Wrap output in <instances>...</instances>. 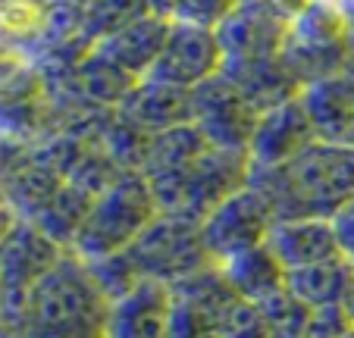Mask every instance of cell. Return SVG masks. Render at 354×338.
<instances>
[{
    "mask_svg": "<svg viewBox=\"0 0 354 338\" xmlns=\"http://www.w3.org/2000/svg\"><path fill=\"white\" fill-rule=\"evenodd\" d=\"M251 185L273 204L276 219H333L354 200V144H326L276 169H254Z\"/></svg>",
    "mask_w": 354,
    "mask_h": 338,
    "instance_id": "1",
    "label": "cell"
},
{
    "mask_svg": "<svg viewBox=\"0 0 354 338\" xmlns=\"http://www.w3.org/2000/svg\"><path fill=\"white\" fill-rule=\"evenodd\" d=\"M251 157L239 151L210 147L201 160L179 173H154L145 176L154 204L167 216H182L192 223H204L223 200L251 185Z\"/></svg>",
    "mask_w": 354,
    "mask_h": 338,
    "instance_id": "2",
    "label": "cell"
},
{
    "mask_svg": "<svg viewBox=\"0 0 354 338\" xmlns=\"http://www.w3.org/2000/svg\"><path fill=\"white\" fill-rule=\"evenodd\" d=\"M157 204L145 173H126L113 188L100 194L91 207L85 229L75 238L73 254L82 260H97L129 251L141 232L157 219Z\"/></svg>",
    "mask_w": 354,
    "mask_h": 338,
    "instance_id": "3",
    "label": "cell"
},
{
    "mask_svg": "<svg viewBox=\"0 0 354 338\" xmlns=\"http://www.w3.org/2000/svg\"><path fill=\"white\" fill-rule=\"evenodd\" d=\"M279 60L304 88L348 69L354 60V47L333 0H310L295 16Z\"/></svg>",
    "mask_w": 354,
    "mask_h": 338,
    "instance_id": "4",
    "label": "cell"
},
{
    "mask_svg": "<svg viewBox=\"0 0 354 338\" xmlns=\"http://www.w3.org/2000/svg\"><path fill=\"white\" fill-rule=\"evenodd\" d=\"M107 310H110V304L104 301V294L91 282L85 260L75 257L73 251H66L60 263L32 288L22 323L88 329V332H100L104 335Z\"/></svg>",
    "mask_w": 354,
    "mask_h": 338,
    "instance_id": "5",
    "label": "cell"
},
{
    "mask_svg": "<svg viewBox=\"0 0 354 338\" xmlns=\"http://www.w3.org/2000/svg\"><path fill=\"white\" fill-rule=\"evenodd\" d=\"M63 247L50 241L35 223L10 216L3 229V254H0V270H3V329H13L26 319L28 294L47 272L63 260Z\"/></svg>",
    "mask_w": 354,
    "mask_h": 338,
    "instance_id": "6",
    "label": "cell"
},
{
    "mask_svg": "<svg viewBox=\"0 0 354 338\" xmlns=\"http://www.w3.org/2000/svg\"><path fill=\"white\" fill-rule=\"evenodd\" d=\"M129 257L135 260L141 276L163 282V285H176L210 266L207 247L201 238V223L167 216V213H157L154 223L135 238Z\"/></svg>",
    "mask_w": 354,
    "mask_h": 338,
    "instance_id": "7",
    "label": "cell"
},
{
    "mask_svg": "<svg viewBox=\"0 0 354 338\" xmlns=\"http://www.w3.org/2000/svg\"><path fill=\"white\" fill-rule=\"evenodd\" d=\"M273 225H276L273 204L267 200V194L261 188L248 185L229 200H223L201 223V238H204L210 263L223 266L226 260L239 257V254L267 245Z\"/></svg>",
    "mask_w": 354,
    "mask_h": 338,
    "instance_id": "8",
    "label": "cell"
},
{
    "mask_svg": "<svg viewBox=\"0 0 354 338\" xmlns=\"http://www.w3.org/2000/svg\"><path fill=\"white\" fill-rule=\"evenodd\" d=\"M192 100L194 126L207 138L210 147L248 153L251 138L257 132V122H261V113L251 106V100L239 91L232 79L220 73L214 79L201 82L198 88H192Z\"/></svg>",
    "mask_w": 354,
    "mask_h": 338,
    "instance_id": "9",
    "label": "cell"
},
{
    "mask_svg": "<svg viewBox=\"0 0 354 338\" xmlns=\"http://www.w3.org/2000/svg\"><path fill=\"white\" fill-rule=\"evenodd\" d=\"M288 26H292V16L282 13L273 0H241L216 26L223 66L276 60L288 38Z\"/></svg>",
    "mask_w": 354,
    "mask_h": 338,
    "instance_id": "10",
    "label": "cell"
},
{
    "mask_svg": "<svg viewBox=\"0 0 354 338\" xmlns=\"http://www.w3.org/2000/svg\"><path fill=\"white\" fill-rule=\"evenodd\" d=\"M223 73V47L216 28L192 26V22H173L167 47L160 60L147 73V79L163 82L176 88H198L201 82Z\"/></svg>",
    "mask_w": 354,
    "mask_h": 338,
    "instance_id": "11",
    "label": "cell"
},
{
    "mask_svg": "<svg viewBox=\"0 0 354 338\" xmlns=\"http://www.w3.org/2000/svg\"><path fill=\"white\" fill-rule=\"evenodd\" d=\"M317 141H320L317 129L298 97L263 113L254 138H251V147H248V157L254 169H276V166H286L295 157H301Z\"/></svg>",
    "mask_w": 354,
    "mask_h": 338,
    "instance_id": "12",
    "label": "cell"
},
{
    "mask_svg": "<svg viewBox=\"0 0 354 338\" xmlns=\"http://www.w3.org/2000/svg\"><path fill=\"white\" fill-rule=\"evenodd\" d=\"M173 313V288L145 279L132 294L110 304L104 338H167Z\"/></svg>",
    "mask_w": 354,
    "mask_h": 338,
    "instance_id": "13",
    "label": "cell"
},
{
    "mask_svg": "<svg viewBox=\"0 0 354 338\" xmlns=\"http://www.w3.org/2000/svg\"><path fill=\"white\" fill-rule=\"evenodd\" d=\"M116 113L126 116L129 122H135L138 129H145L147 135H160L176 126L194 122V100H192L188 88L163 85V82H154V79H141L138 85H135V91L126 97V104Z\"/></svg>",
    "mask_w": 354,
    "mask_h": 338,
    "instance_id": "14",
    "label": "cell"
},
{
    "mask_svg": "<svg viewBox=\"0 0 354 338\" xmlns=\"http://www.w3.org/2000/svg\"><path fill=\"white\" fill-rule=\"evenodd\" d=\"M267 247L288 272L342 257L329 219H276Z\"/></svg>",
    "mask_w": 354,
    "mask_h": 338,
    "instance_id": "15",
    "label": "cell"
},
{
    "mask_svg": "<svg viewBox=\"0 0 354 338\" xmlns=\"http://www.w3.org/2000/svg\"><path fill=\"white\" fill-rule=\"evenodd\" d=\"M169 28H173L169 19L145 16V19L129 22L126 28L113 32L110 38L97 41L94 50H100L107 60H113L116 66H122L126 73H132L135 79H147V73L154 69V63L160 60L163 47H167Z\"/></svg>",
    "mask_w": 354,
    "mask_h": 338,
    "instance_id": "16",
    "label": "cell"
},
{
    "mask_svg": "<svg viewBox=\"0 0 354 338\" xmlns=\"http://www.w3.org/2000/svg\"><path fill=\"white\" fill-rule=\"evenodd\" d=\"M223 75L239 85V91L251 100L257 113H270L276 106L298 100L304 85L286 69V63L276 60H257V63H241V66H223Z\"/></svg>",
    "mask_w": 354,
    "mask_h": 338,
    "instance_id": "17",
    "label": "cell"
},
{
    "mask_svg": "<svg viewBox=\"0 0 354 338\" xmlns=\"http://www.w3.org/2000/svg\"><path fill=\"white\" fill-rule=\"evenodd\" d=\"M138 82L141 79H135L132 73H126L122 66H116L113 60H107L104 53L91 47L85 60L75 66L69 88L79 100L97 106V110H120Z\"/></svg>",
    "mask_w": 354,
    "mask_h": 338,
    "instance_id": "18",
    "label": "cell"
},
{
    "mask_svg": "<svg viewBox=\"0 0 354 338\" xmlns=\"http://www.w3.org/2000/svg\"><path fill=\"white\" fill-rule=\"evenodd\" d=\"M220 270L226 276V282L232 285V292L241 301H251V304H263L273 294L286 292V282H288V270L279 263V257L267 245L226 260Z\"/></svg>",
    "mask_w": 354,
    "mask_h": 338,
    "instance_id": "19",
    "label": "cell"
},
{
    "mask_svg": "<svg viewBox=\"0 0 354 338\" xmlns=\"http://www.w3.org/2000/svg\"><path fill=\"white\" fill-rule=\"evenodd\" d=\"M351 279H354V266L339 257V260H329V263L292 270L286 288L301 304H308L310 310H320V307H335L345 301Z\"/></svg>",
    "mask_w": 354,
    "mask_h": 338,
    "instance_id": "20",
    "label": "cell"
},
{
    "mask_svg": "<svg viewBox=\"0 0 354 338\" xmlns=\"http://www.w3.org/2000/svg\"><path fill=\"white\" fill-rule=\"evenodd\" d=\"M94 200L97 198H91L88 191H82L73 182H66V185L57 191V198L50 200L32 223L38 225L50 241H57L63 251H73L75 238H79V232L85 229L88 216H91Z\"/></svg>",
    "mask_w": 354,
    "mask_h": 338,
    "instance_id": "21",
    "label": "cell"
},
{
    "mask_svg": "<svg viewBox=\"0 0 354 338\" xmlns=\"http://www.w3.org/2000/svg\"><path fill=\"white\" fill-rule=\"evenodd\" d=\"M207 151H210L207 138L198 132L194 122H188V126H176V129H169V132L154 135V141H151V153H147L145 176L188 169L194 160H201Z\"/></svg>",
    "mask_w": 354,
    "mask_h": 338,
    "instance_id": "22",
    "label": "cell"
},
{
    "mask_svg": "<svg viewBox=\"0 0 354 338\" xmlns=\"http://www.w3.org/2000/svg\"><path fill=\"white\" fill-rule=\"evenodd\" d=\"M151 141H154V135H147L145 129L129 122L126 116L113 113L110 122L104 126V135H100L97 147H104V153L120 166L122 173H145Z\"/></svg>",
    "mask_w": 354,
    "mask_h": 338,
    "instance_id": "23",
    "label": "cell"
},
{
    "mask_svg": "<svg viewBox=\"0 0 354 338\" xmlns=\"http://www.w3.org/2000/svg\"><path fill=\"white\" fill-rule=\"evenodd\" d=\"M151 13V3L147 0H94L91 7L85 10V26H82V38L88 44H97V41L110 38L113 32L126 28L129 22H138Z\"/></svg>",
    "mask_w": 354,
    "mask_h": 338,
    "instance_id": "24",
    "label": "cell"
},
{
    "mask_svg": "<svg viewBox=\"0 0 354 338\" xmlns=\"http://www.w3.org/2000/svg\"><path fill=\"white\" fill-rule=\"evenodd\" d=\"M85 266H88L91 282L97 285V292L104 294L107 304L122 301L126 294H132L135 288L145 282V276L138 272V266L129 257V251L110 254V257H97V260H85Z\"/></svg>",
    "mask_w": 354,
    "mask_h": 338,
    "instance_id": "25",
    "label": "cell"
},
{
    "mask_svg": "<svg viewBox=\"0 0 354 338\" xmlns=\"http://www.w3.org/2000/svg\"><path fill=\"white\" fill-rule=\"evenodd\" d=\"M257 307H261L263 319H267L270 338H308V326H310L314 310L308 304H301L288 288Z\"/></svg>",
    "mask_w": 354,
    "mask_h": 338,
    "instance_id": "26",
    "label": "cell"
},
{
    "mask_svg": "<svg viewBox=\"0 0 354 338\" xmlns=\"http://www.w3.org/2000/svg\"><path fill=\"white\" fill-rule=\"evenodd\" d=\"M167 338H220V326H216L210 317H204L198 307L173 298Z\"/></svg>",
    "mask_w": 354,
    "mask_h": 338,
    "instance_id": "27",
    "label": "cell"
},
{
    "mask_svg": "<svg viewBox=\"0 0 354 338\" xmlns=\"http://www.w3.org/2000/svg\"><path fill=\"white\" fill-rule=\"evenodd\" d=\"M220 338H270L267 319H263L261 307L251 304V301H239L226 313V319H223Z\"/></svg>",
    "mask_w": 354,
    "mask_h": 338,
    "instance_id": "28",
    "label": "cell"
},
{
    "mask_svg": "<svg viewBox=\"0 0 354 338\" xmlns=\"http://www.w3.org/2000/svg\"><path fill=\"white\" fill-rule=\"evenodd\" d=\"M351 329L354 326H351V319H348V313L342 310V304L320 307V310H314V317H310L308 338H345Z\"/></svg>",
    "mask_w": 354,
    "mask_h": 338,
    "instance_id": "29",
    "label": "cell"
},
{
    "mask_svg": "<svg viewBox=\"0 0 354 338\" xmlns=\"http://www.w3.org/2000/svg\"><path fill=\"white\" fill-rule=\"evenodd\" d=\"M3 338H104L100 332L88 329H63V326H38L22 323L16 329H3Z\"/></svg>",
    "mask_w": 354,
    "mask_h": 338,
    "instance_id": "30",
    "label": "cell"
},
{
    "mask_svg": "<svg viewBox=\"0 0 354 338\" xmlns=\"http://www.w3.org/2000/svg\"><path fill=\"white\" fill-rule=\"evenodd\" d=\"M333 232H335V241H339V254L342 260L354 266V200H348L333 219Z\"/></svg>",
    "mask_w": 354,
    "mask_h": 338,
    "instance_id": "31",
    "label": "cell"
},
{
    "mask_svg": "<svg viewBox=\"0 0 354 338\" xmlns=\"http://www.w3.org/2000/svg\"><path fill=\"white\" fill-rule=\"evenodd\" d=\"M147 3H151V13H154V16L176 22V13H179V3H182V0H147Z\"/></svg>",
    "mask_w": 354,
    "mask_h": 338,
    "instance_id": "32",
    "label": "cell"
},
{
    "mask_svg": "<svg viewBox=\"0 0 354 338\" xmlns=\"http://www.w3.org/2000/svg\"><path fill=\"white\" fill-rule=\"evenodd\" d=\"M342 310L348 313V319H351V326H354V279H351V285H348V292H345V301H342Z\"/></svg>",
    "mask_w": 354,
    "mask_h": 338,
    "instance_id": "33",
    "label": "cell"
},
{
    "mask_svg": "<svg viewBox=\"0 0 354 338\" xmlns=\"http://www.w3.org/2000/svg\"><path fill=\"white\" fill-rule=\"evenodd\" d=\"M60 3H73V7H79V10H88L94 0H60Z\"/></svg>",
    "mask_w": 354,
    "mask_h": 338,
    "instance_id": "34",
    "label": "cell"
},
{
    "mask_svg": "<svg viewBox=\"0 0 354 338\" xmlns=\"http://www.w3.org/2000/svg\"><path fill=\"white\" fill-rule=\"evenodd\" d=\"M345 338H354V329H351V332H348V335H345Z\"/></svg>",
    "mask_w": 354,
    "mask_h": 338,
    "instance_id": "35",
    "label": "cell"
}]
</instances>
